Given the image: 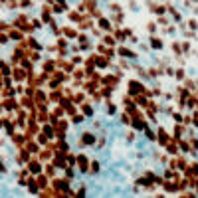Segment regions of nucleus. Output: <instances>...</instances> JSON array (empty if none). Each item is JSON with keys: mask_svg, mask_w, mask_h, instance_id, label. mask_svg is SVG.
<instances>
[{"mask_svg": "<svg viewBox=\"0 0 198 198\" xmlns=\"http://www.w3.org/2000/svg\"><path fill=\"white\" fill-rule=\"evenodd\" d=\"M151 46H153L155 50H160V48H162V42H160L158 38H155V36H153V38H151Z\"/></svg>", "mask_w": 198, "mask_h": 198, "instance_id": "f257e3e1", "label": "nucleus"}, {"mask_svg": "<svg viewBox=\"0 0 198 198\" xmlns=\"http://www.w3.org/2000/svg\"><path fill=\"white\" fill-rule=\"evenodd\" d=\"M99 24H101V28H103V30H111V24H109V20L101 18V20H99Z\"/></svg>", "mask_w": 198, "mask_h": 198, "instance_id": "f03ea898", "label": "nucleus"}, {"mask_svg": "<svg viewBox=\"0 0 198 198\" xmlns=\"http://www.w3.org/2000/svg\"><path fill=\"white\" fill-rule=\"evenodd\" d=\"M149 32H157V24L151 22V24H149Z\"/></svg>", "mask_w": 198, "mask_h": 198, "instance_id": "7ed1b4c3", "label": "nucleus"}]
</instances>
